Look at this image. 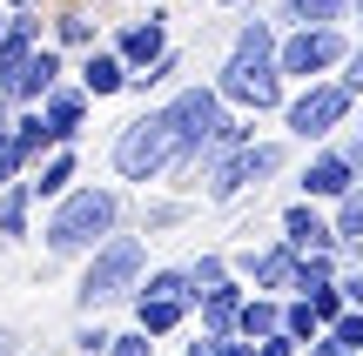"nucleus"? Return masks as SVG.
Listing matches in <instances>:
<instances>
[{
	"instance_id": "9",
	"label": "nucleus",
	"mask_w": 363,
	"mask_h": 356,
	"mask_svg": "<svg viewBox=\"0 0 363 356\" xmlns=\"http://www.w3.org/2000/svg\"><path fill=\"white\" fill-rule=\"evenodd\" d=\"M283 161H289V148H276V142H262V134H249L242 148H229V155H216V161L202 168V175H208V202H216V209H229L249 182H269Z\"/></svg>"
},
{
	"instance_id": "2",
	"label": "nucleus",
	"mask_w": 363,
	"mask_h": 356,
	"mask_svg": "<svg viewBox=\"0 0 363 356\" xmlns=\"http://www.w3.org/2000/svg\"><path fill=\"white\" fill-rule=\"evenodd\" d=\"M229 115L235 108H222L216 88H175L169 101H162V121H169V134H175V168L169 175H202L208 168V142L222 134Z\"/></svg>"
},
{
	"instance_id": "5",
	"label": "nucleus",
	"mask_w": 363,
	"mask_h": 356,
	"mask_svg": "<svg viewBox=\"0 0 363 356\" xmlns=\"http://www.w3.org/2000/svg\"><path fill=\"white\" fill-rule=\"evenodd\" d=\"M276 115H283V134H289V142H330V134L357 115V94L343 88L337 74H316V81H303L296 94H283Z\"/></svg>"
},
{
	"instance_id": "30",
	"label": "nucleus",
	"mask_w": 363,
	"mask_h": 356,
	"mask_svg": "<svg viewBox=\"0 0 363 356\" xmlns=\"http://www.w3.org/2000/svg\"><path fill=\"white\" fill-rule=\"evenodd\" d=\"M323 336H330V343H337V350H363V309H337Z\"/></svg>"
},
{
	"instance_id": "42",
	"label": "nucleus",
	"mask_w": 363,
	"mask_h": 356,
	"mask_svg": "<svg viewBox=\"0 0 363 356\" xmlns=\"http://www.w3.org/2000/svg\"><path fill=\"white\" fill-rule=\"evenodd\" d=\"M0 7H7V13H13V7H48V0H0Z\"/></svg>"
},
{
	"instance_id": "35",
	"label": "nucleus",
	"mask_w": 363,
	"mask_h": 356,
	"mask_svg": "<svg viewBox=\"0 0 363 356\" xmlns=\"http://www.w3.org/2000/svg\"><path fill=\"white\" fill-rule=\"evenodd\" d=\"M108 336H115V330H101V323H81V330H74V350H81V356H101Z\"/></svg>"
},
{
	"instance_id": "16",
	"label": "nucleus",
	"mask_w": 363,
	"mask_h": 356,
	"mask_svg": "<svg viewBox=\"0 0 363 356\" xmlns=\"http://www.w3.org/2000/svg\"><path fill=\"white\" fill-rule=\"evenodd\" d=\"M74 88L88 94V101H115V94H128V67L115 61V47H88L81 54V74H74Z\"/></svg>"
},
{
	"instance_id": "41",
	"label": "nucleus",
	"mask_w": 363,
	"mask_h": 356,
	"mask_svg": "<svg viewBox=\"0 0 363 356\" xmlns=\"http://www.w3.org/2000/svg\"><path fill=\"white\" fill-rule=\"evenodd\" d=\"M7 121H13V101H7V94H0V134H7Z\"/></svg>"
},
{
	"instance_id": "12",
	"label": "nucleus",
	"mask_w": 363,
	"mask_h": 356,
	"mask_svg": "<svg viewBox=\"0 0 363 356\" xmlns=\"http://www.w3.org/2000/svg\"><path fill=\"white\" fill-rule=\"evenodd\" d=\"M350 188H357V161L343 155V148H316V161H303V202L330 209V202L350 195Z\"/></svg>"
},
{
	"instance_id": "17",
	"label": "nucleus",
	"mask_w": 363,
	"mask_h": 356,
	"mask_svg": "<svg viewBox=\"0 0 363 356\" xmlns=\"http://www.w3.org/2000/svg\"><path fill=\"white\" fill-rule=\"evenodd\" d=\"M48 40L61 54H88V47H101V21H94L81 0H61V7L48 13Z\"/></svg>"
},
{
	"instance_id": "11",
	"label": "nucleus",
	"mask_w": 363,
	"mask_h": 356,
	"mask_svg": "<svg viewBox=\"0 0 363 356\" xmlns=\"http://www.w3.org/2000/svg\"><path fill=\"white\" fill-rule=\"evenodd\" d=\"M235 276H249L262 296H289V269H296V242L276 236V249H235L229 255Z\"/></svg>"
},
{
	"instance_id": "32",
	"label": "nucleus",
	"mask_w": 363,
	"mask_h": 356,
	"mask_svg": "<svg viewBox=\"0 0 363 356\" xmlns=\"http://www.w3.org/2000/svg\"><path fill=\"white\" fill-rule=\"evenodd\" d=\"M337 81H343L350 94H363V40H350V54L337 61Z\"/></svg>"
},
{
	"instance_id": "10",
	"label": "nucleus",
	"mask_w": 363,
	"mask_h": 356,
	"mask_svg": "<svg viewBox=\"0 0 363 356\" xmlns=\"http://www.w3.org/2000/svg\"><path fill=\"white\" fill-rule=\"evenodd\" d=\"M61 74H67V54L54 47V40H40V47L27 54V61H13L7 74H0V94H7L13 108H34L40 94H48L54 81H61Z\"/></svg>"
},
{
	"instance_id": "8",
	"label": "nucleus",
	"mask_w": 363,
	"mask_h": 356,
	"mask_svg": "<svg viewBox=\"0 0 363 356\" xmlns=\"http://www.w3.org/2000/svg\"><path fill=\"white\" fill-rule=\"evenodd\" d=\"M357 34H343V27H283L276 34V67H283V81H316V74H337V61L350 54Z\"/></svg>"
},
{
	"instance_id": "4",
	"label": "nucleus",
	"mask_w": 363,
	"mask_h": 356,
	"mask_svg": "<svg viewBox=\"0 0 363 356\" xmlns=\"http://www.w3.org/2000/svg\"><path fill=\"white\" fill-rule=\"evenodd\" d=\"M108 168H115V182H155V175L175 168V134H169V121H162V108H142V115H128L115 128Z\"/></svg>"
},
{
	"instance_id": "43",
	"label": "nucleus",
	"mask_w": 363,
	"mask_h": 356,
	"mask_svg": "<svg viewBox=\"0 0 363 356\" xmlns=\"http://www.w3.org/2000/svg\"><path fill=\"white\" fill-rule=\"evenodd\" d=\"M350 121H357V142H363V94H357V115H350Z\"/></svg>"
},
{
	"instance_id": "1",
	"label": "nucleus",
	"mask_w": 363,
	"mask_h": 356,
	"mask_svg": "<svg viewBox=\"0 0 363 356\" xmlns=\"http://www.w3.org/2000/svg\"><path fill=\"white\" fill-rule=\"evenodd\" d=\"M121 215H128V202H121L115 188L74 182V188H61V195L48 202V229H40V242H48V255H88L101 236L121 229Z\"/></svg>"
},
{
	"instance_id": "7",
	"label": "nucleus",
	"mask_w": 363,
	"mask_h": 356,
	"mask_svg": "<svg viewBox=\"0 0 363 356\" xmlns=\"http://www.w3.org/2000/svg\"><path fill=\"white\" fill-rule=\"evenodd\" d=\"M135 330H148L162 343V336H175L182 323H189V309H195V282H189V269H148L142 282H135Z\"/></svg>"
},
{
	"instance_id": "38",
	"label": "nucleus",
	"mask_w": 363,
	"mask_h": 356,
	"mask_svg": "<svg viewBox=\"0 0 363 356\" xmlns=\"http://www.w3.org/2000/svg\"><path fill=\"white\" fill-rule=\"evenodd\" d=\"M0 356H21V336H13L7 323H0Z\"/></svg>"
},
{
	"instance_id": "36",
	"label": "nucleus",
	"mask_w": 363,
	"mask_h": 356,
	"mask_svg": "<svg viewBox=\"0 0 363 356\" xmlns=\"http://www.w3.org/2000/svg\"><path fill=\"white\" fill-rule=\"evenodd\" d=\"M21 175H27V161H21V148H13L7 134H0V188H7V182H21Z\"/></svg>"
},
{
	"instance_id": "23",
	"label": "nucleus",
	"mask_w": 363,
	"mask_h": 356,
	"mask_svg": "<svg viewBox=\"0 0 363 356\" xmlns=\"http://www.w3.org/2000/svg\"><path fill=\"white\" fill-rule=\"evenodd\" d=\"M7 142L21 148V161L34 168V161L48 155V148H54V128L40 121V108H13V121H7Z\"/></svg>"
},
{
	"instance_id": "15",
	"label": "nucleus",
	"mask_w": 363,
	"mask_h": 356,
	"mask_svg": "<svg viewBox=\"0 0 363 356\" xmlns=\"http://www.w3.org/2000/svg\"><path fill=\"white\" fill-rule=\"evenodd\" d=\"M235 309H242V282H216V289H195V309H189V323L202 336H235Z\"/></svg>"
},
{
	"instance_id": "20",
	"label": "nucleus",
	"mask_w": 363,
	"mask_h": 356,
	"mask_svg": "<svg viewBox=\"0 0 363 356\" xmlns=\"http://www.w3.org/2000/svg\"><path fill=\"white\" fill-rule=\"evenodd\" d=\"M74 182H81V148L74 142H54L48 155L34 161V182H27V188H34V202H54L61 188H74Z\"/></svg>"
},
{
	"instance_id": "34",
	"label": "nucleus",
	"mask_w": 363,
	"mask_h": 356,
	"mask_svg": "<svg viewBox=\"0 0 363 356\" xmlns=\"http://www.w3.org/2000/svg\"><path fill=\"white\" fill-rule=\"evenodd\" d=\"M337 289H343V309H363V263H357V269L337 263Z\"/></svg>"
},
{
	"instance_id": "27",
	"label": "nucleus",
	"mask_w": 363,
	"mask_h": 356,
	"mask_svg": "<svg viewBox=\"0 0 363 356\" xmlns=\"http://www.w3.org/2000/svg\"><path fill=\"white\" fill-rule=\"evenodd\" d=\"M276 330H283L296 350H310L316 336H323V323H316V309L303 303V296H283V323H276Z\"/></svg>"
},
{
	"instance_id": "21",
	"label": "nucleus",
	"mask_w": 363,
	"mask_h": 356,
	"mask_svg": "<svg viewBox=\"0 0 363 356\" xmlns=\"http://www.w3.org/2000/svg\"><path fill=\"white\" fill-rule=\"evenodd\" d=\"M269 21H283V27H343L350 21V0H276Z\"/></svg>"
},
{
	"instance_id": "13",
	"label": "nucleus",
	"mask_w": 363,
	"mask_h": 356,
	"mask_svg": "<svg viewBox=\"0 0 363 356\" xmlns=\"http://www.w3.org/2000/svg\"><path fill=\"white\" fill-rule=\"evenodd\" d=\"M101 40L115 47V61L128 67V74H135V67H148L155 54H169V27H162V21H148V13H142V21H121L115 34H101Z\"/></svg>"
},
{
	"instance_id": "33",
	"label": "nucleus",
	"mask_w": 363,
	"mask_h": 356,
	"mask_svg": "<svg viewBox=\"0 0 363 356\" xmlns=\"http://www.w3.org/2000/svg\"><path fill=\"white\" fill-rule=\"evenodd\" d=\"M202 356H256L249 336H202Z\"/></svg>"
},
{
	"instance_id": "6",
	"label": "nucleus",
	"mask_w": 363,
	"mask_h": 356,
	"mask_svg": "<svg viewBox=\"0 0 363 356\" xmlns=\"http://www.w3.org/2000/svg\"><path fill=\"white\" fill-rule=\"evenodd\" d=\"M208 88H216L222 108H235V115H276V108H283V94H289V81H283V67H276V61L222 54V67H216V81H208Z\"/></svg>"
},
{
	"instance_id": "39",
	"label": "nucleus",
	"mask_w": 363,
	"mask_h": 356,
	"mask_svg": "<svg viewBox=\"0 0 363 356\" xmlns=\"http://www.w3.org/2000/svg\"><path fill=\"white\" fill-rule=\"evenodd\" d=\"M208 7H222V13H249L256 0H208Z\"/></svg>"
},
{
	"instance_id": "40",
	"label": "nucleus",
	"mask_w": 363,
	"mask_h": 356,
	"mask_svg": "<svg viewBox=\"0 0 363 356\" xmlns=\"http://www.w3.org/2000/svg\"><path fill=\"white\" fill-rule=\"evenodd\" d=\"M350 27H357V40H363V0H350Z\"/></svg>"
},
{
	"instance_id": "44",
	"label": "nucleus",
	"mask_w": 363,
	"mask_h": 356,
	"mask_svg": "<svg viewBox=\"0 0 363 356\" xmlns=\"http://www.w3.org/2000/svg\"><path fill=\"white\" fill-rule=\"evenodd\" d=\"M337 356H363V350H337Z\"/></svg>"
},
{
	"instance_id": "29",
	"label": "nucleus",
	"mask_w": 363,
	"mask_h": 356,
	"mask_svg": "<svg viewBox=\"0 0 363 356\" xmlns=\"http://www.w3.org/2000/svg\"><path fill=\"white\" fill-rule=\"evenodd\" d=\"M182 269H189V282H195V289H216V282H229V276H235V269H229V255H216V249H202L195 263H182Z\"/></svg>"
},
{
	"instance_id": "18",
	"label": "nucleus",
	"mask_w": 363,
	"mask_h": 356,
	"mask_svg": "<svg viewBox=\"0 0 363 356\" xmlns=\"http://www.w3.org/2000/svg\"><path fill=\"white\" fill-rule=\"evenodd\" d=\"M276 236L296 242V249H343V242L330 236V215L316 209V202H289V209L276 215Z\"/></svg>"
},
{
	"instance_id": "24",
	"label": "nucleus",
	"mask_w": 363,
	"mask_h": 356,
	"mask_svg": "<svg viewBox=\"0 0 363 356\" xmlns=\"http://www.w3.org/2000/svg\"><path fill=\"white\" fill-rule=\"evenodd\" d=\"M343 263V249H296V269H289V296H310L316 282H330Z\"/></svg>"
},
{
	"instance_id": "31",
	"label": "nucleus",
	"mask_w": 363,
	"mask_h": 356,
	"mask_svg": "<svg viewBox=\"0 0 363 356\" xmlns=\"http://www.w3.org/2000/svg\"><path fill=\"white\" fill-rule=\"evenodd\" d=\"M101 356H155V336L148 330H121V336H108Z\"/></svg>"
},
{
	"instance_id": "22",
	"label": "nucleus",
	"mask_w": 363,
	"mask_h": 356,
	"mask_svg": "<svg viewBox=\"0 0 363 356\" xmlns=\"http://www.w3.org/2000/svg\"><path fill=\"white\" fill-rule=\"evenodd\" d=\"M276 34H283V27H276L262 7H249V13H242V27H235V40H229V54H249V61H276Z\"/></svg>"
},
{
	"instance_id": "28",
	"label": "nucleus",
	"mask_w": 363,
	"mask_h": 356,
	"mask_svg": "<svg viewBox=\"0 0 363 356\" xmlns=\"http://www.w3.org/2000/svg\"><path fill=\"white\" fill-rule=\"evenodd\" d=\"M330 236H337V242H363V188H350V195L330 202Z\"/></svg>"
},
{
	"instance_id": "3",
	"label": "nucleus",
	"mask_w": 363,
	"mask_h": 356,
	"mask_svg": "<svg viewBox=\"0 0 363 356\" xmlns=\"http://www.w3.org/2000/svg\"><path fill=\"white\" fill-rule=\"evenodd\" d=\"M142 276H148V236L115 229V236H101L88 249V269H81V289L74 296H81V309H108V303H121Z\"/></svg>"
},
{
	"instance_id": "47",
	"label": "nucleus",
	"mask_w": 363,
	"mask_h": 356,
	"mask_svg": "<svg viewBox=\"0 0 363 356\" xmlns=\"http://www.w3.org/2000/svg\"><path fill=\"white\" fill-rule=\"evenodd\" d=\"M296 356H303V350H296Z\"/></svg>"
},
{
	"instance_id": "19",
	"label": "nucleus",
	"mask_w": 363,
	"mask_h": 356,
	"mask_svg": "<svg viewBox=\"0 0 363 356\" xmlns=\"http://www.w3.org/2000/svg\"><path fill=\"white\" fill-rule=\"evenodd\" d=\"M40 40H48V7H13L7 27H0V74H7L13 61H27Z\"/></svg>"
},
{
	"instance_id": "26",
	"label": "nucleus",
	"mask_w": 363,
	"mask_h": 356,
	"mask_svg": "<svg viewBox=\"0 0 363 356\" xmlns=\"http://www.w3.org/2000/svg\"><path fill=\"white\" fill-rule=\"evenodd\" d=\"M27 209H34V188L27 182L0 188V242H27Z\"/></svg>"
},
{
	"instance_id": "37",
	"label": "nucleus",
	"mask_w": 363,
	"mask_h": 356,
	"mask_svg": "<svg viewBox=\"0 0 363 356\" xmlns=\"http://www.w3.org/2000/svg\"><path fill=\"white\" fill-rule=\"evenodd\" d=\"M256 356H296V343H289L283 330H269V336H262V343H256Z\"/></svg>"
},
{
	"instance_id": "46",
	"label": "nucleus",
	"mask_w": 363,
	"mask_h": 356,
	"mask_svg": "<svg viewBox=\"0 0 363 356\" xmlns=\"http://www.w3.org/2000/svg\"><path fill=\"white\" fill-rule=\"evenodd\" d=\"M357 188H363V168H357Z\"/></svg>"
},
{
	"instance_id": "14",
	"label": "nucleus",
	"mask_w": 363,
	"mask_h": 356,
	"mask_svg": "<svg viewBox=\"0 0 363 356\" xmlns=\"http://www.w3.org/2000/svg\"><path fill=\"white\" fill-rule=\"evenodd\" d=\"M34 108H40V121L54 128V142H81V128H88V108H94V101L74 88V81H54Z\"/></svg>"
},
{
	"instance_id": "25",
	"label": "nucleus",
	"mask_w": 363,
	"mask_h": 356,
	"mask_svg": "<svg viewBox=\"0 0 363 356\" xmlns=\"http://www.w3.org/2000/svg\"><path fill=\"white\" fill-rule=\"evenodd\" d=\"M276 323H283V296H242V309H235V336L262 343Z\"/></svg>"
},
{
	"instance_id": "45",
	"label": "nucleus",
	"mask_w": 363,
	"mask_h": 356,
	"mask_svg": "<svg viewBox=\"0 0 363 356\" xmlns=\"http://www.w3.org/2000/svg\"><path fill=\"white\" fill-rule=\"evenodd\" d=\"M0 27H7V7H0Z\"/></svg>"
}]
</instances>
